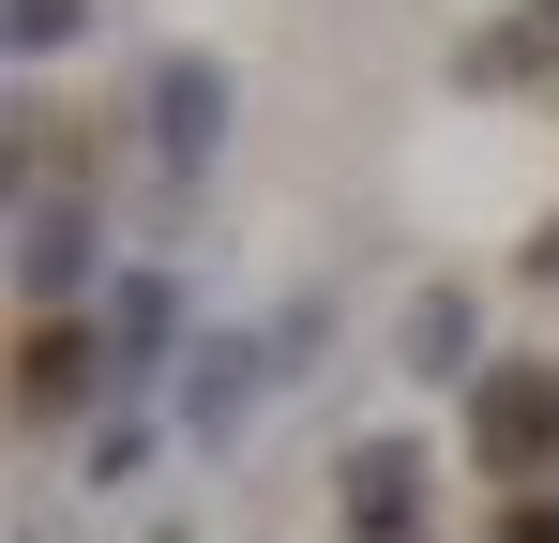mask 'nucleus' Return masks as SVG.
<instances>
[{
    "mask_svg": "<svg viewBox=\"0 0 559 543\" xmlns=\"http://www.w3.org/2000/svg\"><path fill=\"white\" fill-rule=\"evenodd\" d=\"M468 423H484V452H499V468H545V452H559V377H545V362H499Z\"/></svg>",
    "mask_w": 559,
    "mask_h": 543,
    "instance_id": "nucleus-1",
    "label": "nucleus"
},
{
    "mask_svg": "<svg viewBox=\"0 0 559 543\" xmlns=\"http://www.w3.org/2000/svg\"><path fill=\"white\" fill-rule=\"evenodd\" d=\"M408 483H424V452H408V438H364V452H348V529L393 543V529H408Z\"/></svg>",
    "mask_w": 559,
    "mask_h": 543,
    "instance_id": "nucleus-2",
    "label": "nucleus"
},
{
    "mask_svg": "<svg viewBox=\"0 0 559 543\" xmlns=\"http://www.w3.org/2000/svg\"><path fill=\"white\" fill-rule=\"evenodd\" d=\"M468 302H454V287H424V302H408V362H424V377H468Z\"/></svg>",
    "mask_w": 559,
    "mask_h": 543,
    "instance_id": "nucleus-3",
    "label": "nucleus"
},
{
    "mask_svg": "<svg viewBox=\"0 0 559 543\" xmlns=\"http://www.w3.org/2000/svg\"><path fill=\"white\" fill-rule=\"evenodd\" d=\"M92 393V333H31V408H76Z\"/></svg>",
    "mask_w": 559,
    "mask_h": 543,
    "instance_id": "nucleus-4",
    "label": "nucleus"
},
{
    "mask_svg": "<svg viewBox=\"0 0 559 543\" xmlns=\"http://www.w3.org/2000/svg\"><path fill=\"white\" fill-rule=\"evenodd\" d=\"M76 15H92V0H15V46H61Z\"/></svg>",
    "mask_w": 559,
    "mask_h": 543,
    "instance_id": "nucleus-5",
    "label": "nucleus"
}]
</instances>
